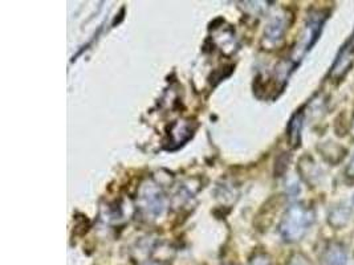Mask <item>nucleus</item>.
I'll use <instances>...</instances> for the list:
<instances>
[{
  "label": "nucleus",
  "mask_w": 354,
  "mask_h": 265,
  "mask_svg": "<svg viewBox=\"0 0 354 265\" xmlns=\"http://www.w3.org/2000/svg\"><path fill=\"white\" fill-rule=\"evenodd\" d=\"M329 17V11L326 10H317L310 12V15L306 19V27L301 33V39L299 46L296 47V60L303 57L308 50H310L316 41L319 40L322 32V27Z\"/></svg>",
  "instance_id": "f03ea898"
},
{
  "label": "nucleus",
  "mask_w": 354,
  "mask_h": 265,
  "mask_svg": "<svg viewBox=\"0 0 354 265\" xmlns=\"http://www.w3.org/2000/svg\"><path fill=\"white\" fill-rule=\"evenodd\" d=\"M299 171L303 177V179L306 181L309 186H315L320 181V168L316 165V162L313 161L312 157L306 155L301 158V161L299 162Z\"/></svg>",
  "instance_id": "6e6552de"
},
{
  "label": "nucleus",
  "mask_w": 354,
  "mask_h": 265,
  "mask_svg": "<svg viewBox=\"0 0 354 265\" xmlns=\"http://www.w3.org/2000/svg\"><path fill=\"white\" fill-rule=\"evenodd\" d=\"M287 265H313L310 259L303 252H296L288 259Z\"/></svg>",
  "instance_id": "9b49d317"
},
{
  "label": "nucleus",
  "mask_w": 354,
  "mask_h": 265,
  "mask_svg": "<svg viewBox=\"0 0 354 265\" xmlns=\"http://www.w3.org/2000/svg\"><path fill=\"white\" fill-rule=\"evenodd\" d=\"M316 211L308 203H295L287 208L279 224V232L284 242L299 243L315 224Z\"/></svg>",
  "instance_id": "f257e3e1"
},
{
  "label": "nucleus",
  "mask_w": 354,
  "mask_h": 265,
  "mask_svg": "<svg viewBox=\"0 0 354 265\" xmlns=\"http://www.w3.org/2000/svg\"><path fill=\"white\" fill-rule=\"evenodd\" d=\"M348 249L339 242H329L324 248L322 265H348Z\"/></svg>",
  "instance_id": "423d86ee"
},
{
  "label": "nucleus",
  "mask_w": 354,
  "mask_h": 265,
  "mask_svg": "<svg viewBox=\"0 0 354 265\" xmlns=\"http://www.w3.org/2000/svg\"><path fill=\"white\" fill-rule=\"evenodd\" d=\"M351 132H352V135H353L354 138V117L353 119H352V129H351Z\"/></svg>",
  "instance_id": "2eb2a0df"
},
{
  "label": "nucleus",
  "mask_w": 354,
  "mask_h": 265,
  "mask_svg": "<svg viewBox=\"0 0 354 265\" xmlns=\"http://www.w3.org/2000/svg\"><path fill=\"white\" fill-rule=\"evenodd\" d=\"M250 265H272V260H271L270 255H267L264 252H259L251 257Z\"/></svg>",
  "instance_id": "f8f14e48"
},
{
  "label": "nucleus",
  "mask_w": 354,
  "mask_h": 265,
  "mask_svg": "<svg viewBox=\"0 0 354 265\" xmlns=\"http://www.w3.org/2000/svg\"><path fill=\"white\" fill-rule=\"evenodd\" d=\"M303 124H304V113H303V110H299L292 116L290 124H288V128H287L288 144H290V148H293V149H296L301 145Z\"/></svg>",
  "instance_id": "0eeeda50"
},
{
  "label": "nucleus",
  "mask_w": 354,
  "mask_h": 265,
  "mask_svg": "<svg viewBox=\"0 0 354 265\" xmlns=\"http://www.w3.org/2000/svg\"><path fill=\"white\" fill-rule=\"evenodd\" d=\"M351 215H352V213H351L349 207H346L345 204H338L329 211L328 223L335 230H341L348 226V223L351 220Z\"/></svg>",
  "instance_id": "9d476101"
},
{
  "label": "nucleus",
  "mask_w": 354,
  "mask_h": 265,
  "mask_svg": "<svg viewBox=\"0 0 354 265\" xmlns=\"http://www.w3.org/2000/svg\"><path fill=\"white\" fill-rule=\"evenodd\" d=\"M352 202H353V206H354V195H353V200H352Z\"/></svg>",
  "instance_id": "dca6fc26"
},
{
  "label": "nucleus",
  "mask_w": 354,
  "mask_h": 265,
  "mask_svg": "<svg viewBox=\"0 0 354 265\" xmlns=\"http://www.w3.org/2000/svg\"><path fill=\"white\" fill-rule=\"evenodd\" d=\"M142 265H170V263H167L165 260H146Z\"/></svg>",
  "instance_id": "4468645a"
},
{
  "label": "nucleus",
  "mask_w": 354,
  "mask_h": 265,
  "mask_svg": "<svg viewBox=\"0 0 354 265\" xmlns=\"http://www.w3.org/2000/svg\"><path fill=\"white\" fill-rule=\"evenodd\" d=\"M354 64V32L345 41L336 56V60L329 70V79L333 83H339L351 72Z\"/></svg>",
  "instance_id": "20e7f679"
},
{
  "label": "nucleus",
  "mask_w": 354,
  "mask_h": 265,
  "mask_svg": "<svg viewBox=\"0 0 354 265\" xmlns=\"http://www.w3.org/2000/svg\"><path fill=\"white\" fill-rule=\"evenodd\" d=\"M140 208L147 216L161 215L165 208V198L156 184H147L142 188L140 195Z\"/></svg>",
  "instance_id": "39448f33"
},
{
  "label": "nucleus",
  "mask_w": 354,
  "mask_h": 265,
  "mask_svg": "<svg viewBox=\"0 0 354 265\" xmlns=\"http://www.w3.org/2000/svg\"><path fill=\"white\" fill-rule=\"evenodd\" d=\"M345 177H346V179L354 182V155L352 157L349 165L346 166V168H345Z\"/></svg>",
  "instance_id": "ddd939ff"
},
{
  "label": "nucleus",
  "mask_w": 354,
  "mask_h": 265,
  "mask_svg": "<svg viewBox=\"0 0 354 265\" xmlns=\"http://www.w3.org/2000/svg\"><path fill=\"white\" fill-rule=\"evenodd\" d=\"M290 17L292 15L288 11H281L270 20L263 36V46L266 47V50H274L281 44L290 28Z\"/></svg>",
  "instance_id": "7ed1b4c3"
},
{
  "label": "nucleus",
  "mask_w": 354,
  "mask_h": 265,
  "mask_svg": "<svg viewBox=\"0 0 354 265\" xmlns=\"http://www.w3.org/2000/svg\"><path fill=\"white\" fill-rule=\"evenodd\" d=\"M319 150L322 153V158L330 165H338L341 161H344L346 155V149L333 141L324 142L322 146H319Z\"/></svg>",
  "instance_id": "1a4fd4ad"
}]
</instances>
